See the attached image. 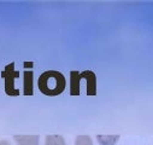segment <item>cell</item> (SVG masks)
I'll use <instances>...</instances> for the list:
<instances>
[{
  "label": "cell",
  "mask_w": 153,
  "mask_h": 145,
  "mask_svg": "<svg viewBox=\"0 0 153 145\" xmlns=\"http://www.w3.org/2000/svg\"><path fill=\"white\" fill-rule=\"evenodd\" d=\"M66 86V80L62 72L57 70H47L40 75L37 80V87L46 96H58Z\"/></svg>",
  "instance_id": "6da1fadb"
},
{
  "label": "cell",
  "mask_w": 153,
  "mask_h": 145,
  "mask_svg": "<svg viewBox=\"0 0 153 145\" xmlns=\"http://www.w3.org/2000/svg\"><path fill=\"white\" fill-rule=\"evenodd\" d=\"M1 76L5 81V92L7 96H18L21 92L16 87L15 81L19 76V71L15 69V63H9L1 71Z\"/></svg>",
  "instance_id": "7a4b0ae2"
},
{
  "label": "cell",
  "mask_w": 153,
  "mask_h": 145,
  "mask_svg": "<svg viewBox=\"0 0 153 145\" xmlns=\"http://www.w3.org/2000/svg\"><path fill=\"white\" fill-rule=\"evenodd\" d=\"M82 79L86 80V93L88 96H94L97 93V78L91 70H85L81 72Z\"/></svg>",
  "instance_id": "3957f363"
},
{
  "label": "cell",
  "mask_w": 153,
  "mask_h": 145,
  "mask_svg": "<svg viewBox=\"0 0 153 145\" xmlns=\"http://www.w3.org/2000/svg\"><path fill=\"white\" fill-rule=\"evenodd\" d=\"M80 84H81V72L72 70L70 72V93L72 96L80 94Z\"/></svg>",
  "instance_id": "277c9868"
},
{
  "label": "cell",
  "mask_w": 153,
  "mask_h": 145,
  "mask_svg": "<svg viewBox=\"0 0 153 145\" xmlns=\"http://www.w3.org/2000/svg\"><path fill=\"white\" fill-rule=\"evenodd\" d=\"M15 140L17 145H39L40 137L39 135H22V134H16Z\"/></svg>",
  "instance_id": "5b68a950"
},
{
  "label": "cell",
  "mask_w": 153,
  "mask_h": 145,
  "mask_svg": "<svg viewBox=\"0 0 153 145\" xmlns=\"http://www.w3.org/2000/svg\"><path fill=\"white\" fill-rule=\"evenodd\" d=\"M33 71L31 70H25L23 74V80H24V88H23V93L25 96H30L33 94Z\"/></svg>",
  "instance_id": "8992f818"
},
{
  "label": "cell",
  "mask_w": 153,
  "mask_h": 145,
  "mask_svg": "<svg viewBox=\"0 0 153 145\" xmlns=\"http://www.w3.org/2000/svg\"><path fill=\"white\" fill-rule=\"evenodd\" d=\"M45 145H65V140L59 134H51L46 137Z\"/></svg>",
  "instance_id": "52a82bcc"
},
{
  "label": "cell",
  "mask_w": 153,
  "mask_h": 145,
  "mask_svg": "<svg viewBox=\"0 0 153 145\" xmlns=\"http://www.w3.org/2000/svg\"><path fill=\"white\" fill-rule=\"evenodd\" d=\"M118 138L120 135H98V140L101 145H113Z\"/></svg>",
  "instance_id": "ba28073f"
},
{
  "label": "cell",
  "mask_w": 153,
  "mask_h": 145,
  "mask_svg": "<svg viewBox=\"0 0 153 145\" xmlns=\"http://www.w3.org/2000/svg\"><path fill=\"white\" fill-rule=\"evenodd\" d=\"M75 145H93V141L89 138V135L82 134V135H79L77 138H76Z\"/></svg>",
  "instance_id": "9c48e42d"
},
{
  "label": "cell",
  "mask_w": 153,
  "mask_h": 145,
  "mask_svg": "<svg viewBox=\"0 0 153 145\" xmlns=\"http://www.w3.org/2000/svg\"><path fill=\"white\" fill-rule=\"evenodd\" d=\"M0 145H10L7 140H0Z\"/></svg>",
  "instance_id": "30bf717a"
}]
</instances>
